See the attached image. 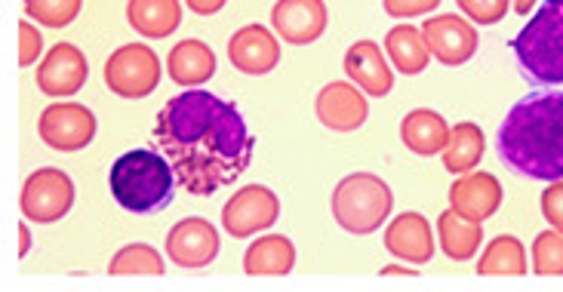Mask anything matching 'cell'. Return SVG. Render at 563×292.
<instances>
[{"mask_svg":"<svg viewBox=\"0 0 563 292\" xmlns=\"http://www.w3.org/2000/svg\"><path fill=\"white\" fill-rule=\"evenodd\" d=\"M154 138L179 184L198 198L238 182L256 148L238 105L207 90L173 96L154 121Z\"/></svg>","mask_w":563,"mask_h":292,"instance_id":"cell-1","label":"cell"},{"mask_svg":"<svg viewBox=\"0 0 563 292\" xmlns=\"http://www.w3.org/2000/svg\"><path fill=\"white\" fill-rule=\"evenodd\" d=\"M499 157L518 176L563 179V92H536L520 99L499 126Z\"/></svg>","mask_w":563,"mask_h":292,"instance_id":"cell-2","label":"cell"},{"mask_svg":"<svg viewBox=\"0 0 563 292\" xmlns=\"http://www.w3.org/2000/svg\"><path fill=\"white\" fill-rule=\"evenodd\" d=\"M176 172L173 164L167 160V154L161 157L157 151H126L123 157L114 160V167L108 172V184L111 194L121 203L123 210L130 213H157L167 210L173 191H176Z\"/></svg>","mask_w":563,"mask_h":292,"instance_id":"cell-3","label":"cell"},{"mask_svg":"<svg viewBox=\"0 0 563 292\" xmlns=\"http://www.w3.org/2000/svg\"><path fill=\"white\" fill-rule=\"evenodd\" d=\"M515 59L536 87L563 83V0H545L515 37Z\"/></svg>","mask_w":563,"mask_h":292,"instance_id":"cell-4","label":"cell"},{"mask_svg":"<svg viewBox=\"0 0 563 292\" xmlns=\"http://www.w3.org/2000/svg\"><path fill=\"white\" fill-rule=\"evenodd\" d=\"M391 188L373 172H351L333 191V218L349 234H373L391 215Z\"/></svg>","mask_w":563,"mask_h":292,"instance_id":"cell-5","label":"cell"},{"mask_svg":"<svg viewBox=\"0 0 563 292\" xmlns=\"http://www.w3.org/2000/svg\"><path fill=\"white\" fill-rule=\"evenodd\" d=\"M161 83V59L152 46L126 44L106 61V87L121 99H145Z\"/></svg>","mask_w":563,"mask_h":292,"instance_id":"cell-6","label":"cell"},{"mask_svg":"<svg viewBox=\"0 0 563 292\" xmlns=\"http://www.w3.org/2000/svg\"><path fill=\"white\" fill-rule=\"evenodd\" d=\"M22 215L34 225H49L59 222L62 215L75 206V182L65 169L44 167L31 172L22 184V198H19Z\"/></svg>","mask_w":563,"mask_h":292,"instance_id":"cell-7","label":"cell"},{"mask_svg":"<svg viewBox=\"0 0 563 292\" xmlns=\"http://www.w3.org/2000/svg\"><path fill=\"white\" fill-rule=\"evenodd\" d=\"M277 218H280V200L265 184H246L222 206V228L238 240L272 228Z\"/></svg>","mask_w":563,"mask_h":292,"instance_id":"cell-8","label":"cell"},{"mask_svg":"<svg viewBox=\"0 0 563 292\" xmlns=\"http://www.w3.org/2000/svg\"><path fill=\"white\" fill-rule=\"evenodd\" d=\"M37 133L44 138L46 148H53V151H80L96 136V117L87 105L59 102L41 114Z\"/></svg>","mask_w":563,"mask_h":292,"instance_id":"cell-9","label":"cell"},{"mask_svg":"<svg viewBox=\"0 0 563 292\" xmlns=\"http://www.w3.org/2000/svg\"><path fill=\"white\" fill-rule=\"evenodd\" d=\"M167 256L185 271L207 268L219 256V231L213 228V222H207L200 215L183 218L179 225L169 228Z\"/></svg>","mask_w":563,"mask_h":292,"instance_id":"cell-10","label":"cell"},{"mask_svg":"<svg viewBox=\"0 0 563 292\" xmlns=\"http://www.w3.org/2000/svg\"><path fill=\"white\" fill-rule=\"evenodd\" d=\"M314 111H318V121L327 130H333V133H354V130H361L366 123L369 105H366V92L357 83L333 80V83H327L318 92Z\"/></svg>","mask_w":563,"mask_h":292,"instance_id":"cell-11","label":"cell"},{"mask_svg":"<svg viewBox=\"0 0 563 292\" xmlns=\"http://www.w3.org/2000/svg\"><path fill=\"white\" fill-rule=\"evenodd\" d=\"M87 77H90V61L84 59V53L75 44H56L37 65V87L53 99H68L80 92Z\"/></svg>","mask_w":563,"mask_h":292,"instance_id":"cell-12","label":"cell"},{"mask_svg":"<svg viewBox=\"0 0 563 292\" xmlns=\"http://www.w3.org/2000/svg\"><path fill=\"white\" fill-rule=\"evenodd\" d=\"M422 34L431 46V56L441 65H450V68L465 65L477 53V29L462 15H434L422 25Z\"/></svg>","mask_w":563,"mask_h":292,"instance_id":"cell-13","label":"cell"},{"mask_svg":"<svg viewBox=\"0 0 563 292\" xmlns=\"http://www.w3.org/2000/svg\"><path fill=\"white\" fill-rule=\"evenodd\" d=\"M330 13L323 0H277L272 7V29L292 46L314 44L327 31Z\"/></svg>","mask_w":563,"mask_h":292,"instance_id":"cell-14","label":"cell"},{"mask_svg":"<svg viewBox=\"0 0 563 292\" xmlns=\"http://www.w3.org/2000/svg\"><path fill=\"white\" fill-rule=\"evenodd\" d=\"M229 59L241 75H272L280 65V44L265 25H244L229 41Z\"/></svg>","mask_w":563,"mask_h":292,"instance_id":"cell-15","label":"cell"},{"mask_svg":"<svg viewBox=\"0 0 563 292\" xmlns=\"http://www.w3.org/2000/svg\"><path fill=\"white\" fill-rule=\"evenodd\" d=\"M503 182L493 172H462L450 188V206L465 218L487 222L503 206Z\"/></svg>","mask_w":563,"mask_h":292,"instance_id":"cell-16","label":"cell"},{"mask_svg":"<svg viewBox=\"0 0 563 292\" xmlns=\"http://www.w3.org/2000/svg\"><path fill=\"white\" fill-rule=\"evenodd\" d=\"M345 75L351 83H357L369 99H382L395 90V71L385 59L376 41H357L345 53Z\"/></svg>","mask_w":563,"mask_h":292,"instance_id":"cell-17","label":"cell"},{"mask_svg":"<svg viewBox=\"0 0 563 292\" xmlns=\"http://www.w3.org/2000/svg\"><path fill=\"white\" fill-rule=\"evenodd\" d=\"M385 249L410 265H426L434 256V234L422 213H400L385 228Z\"/></svg>","mask_w":563,"mask_h":292,"instance_id":"cell-18","label":"cell"},{"mask_svg":"<svg viewBox=\"0 0 563 292\" xmlns=\"http://www.w3.org/2000/svg\"><path fill=\"white\" fill-rule=\"evenodd\" d=\"M450 126L443 121L438 111H428V108H416L410 111L404 123H400V138L404 145L410 148L412 154L419 157H434V154H443L446 142H450Z\"/></svg>","mask_w":563,"mask_h":292,"instance_id":"cell-19","label":"cell"},{"mask_svg":"<svg viewBox=\"0 0 563 292\" xmlns=\"http://www.w3.org/2000/svg\"><path fill=\"white\" fill-rule=\"evenodd\" d=\"M167 75L179 87H200L216 75V53L203 41H183L169 49Z\"/></svg>","mask_w":563,"mask_h":292,"instance_id":"cell-20","label":"cell"},{"mask_svg":"<svg viewBox=\"0 0 563 292\" xmlns=\"http://www.w3.org/2000/svg\"><path fill=\"white\" fill-rule=\"evenodd\" d=\"M126 19L142 37H169L183 25V0H130Z\"/></svg>","mask_w":563,"mask_h":292,"instance_id":"cell-21","label":"cell"},{"mask_svg":"<svg viewBox=\"0 0 563 292\" xmlns=\"http://www.w3.org/2000/svg\"><path fill=\"white\" fill-rule=\"evenodd\" d=\"M388 59L400 75H422L431 59V46H428L426 34L416 25H395L385 34V46Z\"/></svg>","mask_w":563,"mask_h":292,"instance_id":"cell-22","label":"cell"},{"mask_svg":"<svg viewBox=\"0 0 563 292\" xmlns=\"http://www.w3.org/2000/svg\"><path fill=\"white\" fill-rule=\"evenodd\" d=\"M292 265H296V246L280 234L260 237L244 252V271L250 277H287Z\"/></svg>","mask_w":563,"mask_h":292,"instance_id":"cell-23","label":"cell"},{"mask_svg":"<svg viewBox=\"0 0 563 292\" xmlns=\"http://www.w3.org/2000/svg\"><path fill=\"white\" fill-rule=\"evenodd\" d=\"M438 237H441V249L446 259L468 261L477 256V246L484 244V225L459 215L453 206L441 213L438 218Z\"/></svg>","mask_w":563,"mask_h":292,"instance_id":"cell-24","label":"cell"},{"mask_svg":"<svg viewBox=\"0 0 563 292\" xmlns=\"http://www.w3.org/2000/svg\"><path fill=\"white\" fill-rule=\"evenodd\" d=\"M484 151H487V136H484V130L472 121L456 123L453 133H450L446 148H443V167L450 169V172H456V176L472 172V169L484 160Z\"/></svg>","mask_w":563,"mask_h":292,"instance_id":"cell-25","label":"cell"},{"mask_svg":"<svg viewBox=\"0 0 563 292\" xmlns=\"http://www.w3.org/2000/svg\"><path fill=\"white\" fill-rule=\"evenodd\" d=\"M477 274L481 277H520L527 274V249L518 237L503 234L489 240L484 256L477 259Z\"/></svg>","mask_w":563,"mask_h":292,"instance_id":"cell-26","label":"cell"},{"mask_svg":"<svg viewBox=\"0 0 563 292\" xmlns=\"http://www.w3.org/2000/svg\"><path fill=\"white\" fill-rule=\"evenodd\" d=\"M108 274L130 277V274H164V259L161 252L148 244H130L114 252V259L108 261Z\"/></svg>","mask_w":563,"mask_h":292,"instance_id":"cell-27","label":"cell"},{"mask_svg":"<svg viewBox=\"0 0 563 292\" xmlns=\"http://www.w3.org/2000/svg\"><path fill=\"white\" fill-rule=\"evenodd\" d=\"M84 0H25V13L37 25L46 29H65L80 15Z\"/></svg>","mask_w":563,"mask_h":292,"instance_id":"cell-28","label":"cell"},{"mask_svg":"<svg viewBox=\"0 0 563 292\" xmlns=\"http://www.w3.org/2000/svg\"><path fill=\"white\" fill-rule=\"evenodd\" d=\"M533 271L539 277L563 274V231H542L533 240Z\"/></svg>","mask_w":563,"mask_h":292,"instance_id":"cell-29","label":"cell"},{"mask_svg":"<svg viewBox=\"0 0 563 292\" xmlns=\"http://www.w3.org/2000/svg\"><path fill=\"white\" fill-rule=\"evenodd\" d=\"M456 3L474 25H496L511 10V0H456Z\"/></svg>","mask_w":563,"mask_h":292,"instance_id":"cell-30","label":"cell"},{"mask_svg":"<svg viewBox=\"0 0 563 292\" xmlns=\"http://www.w3.org/2000/svg\"><path fill=\"white\" fill-rule=\"evenodd\" d=\"M41 53H44V37H41V31L34 29L31 22H19V65L29 68V65H34V61L41 59Z\"/></svg>","mask_w":563,"mask_h":292,"instance_id":"cell-31","label":"cell"},{"mask_svg":"<svg viewBox=\"0 0 563 292\" xmlns=\"http://www.w3.org/2000/svg\"><path fill=\"white\" fill-rule=\"evenodd\" d=\"M385 13L395 19H412V15H426L441 7V0H382Z\"/></svg>","mask_w":563,"mask_h":292,"instance_id":"cell-32","label":"cell"},{"mask_svg":"<svg viewBox=\"0 0 563 292\" xmlns=\"http://www.w3.org/2000/svg\"><path fill=\"white\" fill-rule=\"evenodd\" d=\"M542 215L551 222V228L563 231V179L549 182L542 191Z\"/></svg>","mask_w":563,"mask_h":292,"instance_id":"cell-33","label":"cell"},{"mask_svg":"<svg viewBox=\"0 0 563 292\" xmlns=\"http://www.w3.org/2000/svg\"><path fill=\"white\" fill-rule=\"evenodd\" d=\"M225 3H229V0H185V7H188L191 13H198V15L219 13V10H222Z\"/></svg>","mask_w":563,"mask_h":292,"instance_id":"cell-34","label":"cell"},{"mask_svg":"<svg viewBox=\"0 0 563 292\" xmlns=\"http://www.w3.org/2000/svg\"><path fill=\"white\" fill-rule=\"evenodd\" d=\"M31 252V234H29V225H19V256L25 259Z\"/></svg>","mask_w":563,"mask_h":292,"instance_id":"cell-35","label":"cell"},{"mask_svg":"<svg viewBox=\"0 0 563 292\" xmlns=\"http://www.w3.org/2000/svg\"><path fill=\"white\" fill-rule=\"evenodd\" d=\"M536 3H539V0H511V10H515V13H520V15H527L530 10H533Z\"/></svg>","mask_w":563,"mask_h":292,"instance_id":"cell-36","label":"cell"},{"mask_svg":"<svg viewBox=\"0 0 563 292\" xmlns=\"http://www.w3.org/2000/svg\"><path fill=\"white\" fill-rule=\"evenodd\" d=\"M416 277V271H410V268H397V265H388V268H382V277Z\"/></svg>","mask_w":563,"mask_h":292,"instance_id":"cell-37","label":"cell"}]
</instances>
